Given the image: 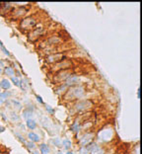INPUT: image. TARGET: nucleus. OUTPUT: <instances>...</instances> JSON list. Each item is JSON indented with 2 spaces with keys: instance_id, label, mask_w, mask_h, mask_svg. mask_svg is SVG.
<instances>
[{
  "instance_id": "f257e3e1",
  "label": "nucleus",
  "mask_w": 142,
  "mask_h": 154,
  "mask_svg": "<svg viewBox=\"0 0 142 154\" xmlns=\"http://www.w3.org/2000/svg\"><path fill=\"white\" fill-rule=\"evenodd\" d=\"M85 94V89L82 86H74V87H69L67 89L64 95V99L65 100H75L82 98L83 95Z\"/></svg>"
},
{
  "instance_id": "f03ea898",
  "label": "nucleus",
  "mask_w": 142,
  "mask_h": 154,
  "mask_svg": "<svg viewBox=\"0 0 142 154\" xmlns=\"http://www.w3.org/2000/svg\"><path fill=\"white\" fill-rule=\"evenodd\" d=\"M38 20L34 16H28L25 18L21 19L20 21V28L23 31H32L37 27Z\"/></svg>"
},
{
  "instance_id": "7ed1b4c3",
  "label": "nucleus",
  "mask_w": 142,
  "mask_h": 154,
  "mask_svg": "<svg viewBox=\"0 0 142 154\" xmlns=\"http://www.w3.org/2000/svg\"><path fill=\"white\" fill-rule=\"evenodd\" d=\"M71 69H64V70H59L57 71L56 74H54V81L55 83H62L65 82V80L68 78L69 76L72 75Z\"/></svg>"
},
{
  "instance_id": "20e7f679",
  "label": "nucleus",
  "mask_w": 142,
  "mask_h": 154,
  "mask_svg": "<svg viewBox=\"0 0 142 154\" xmlns=\"http://www.w3.org/2000/svg\"><path fill=\"white\" fill-rule=\"evenodd\" d=\"M28 9L24 6H18L16 8H13L10 12V17L12 19H19L22 18L28 13Z\"/></svg>"
},
{
  "instance_id": "39448f33",
  "label": "nucleus",
  "mask_w": 142,
  "mask_h": 154,
  "mask_svg": "<svg viewBox=\"0 0 142 154\" xmlns=\"http://www.w3.org/2000/svg\"><path fill=\"white\" fill-rule=\"evenodd\" d=\"M73 63L69 59H63V60L57 62V63L54 64L51 70L52 71H59V70H64V69H70Z\"/></svg>"
},
{
  "instance_id": "423d86ee",
  "label": "nucleus",
  "mask_w": 142,
  "mask_h": 154,
  "mask_svg": "<svg viewBox=\"0 0 142 154\" xmlns=\"http://www.w3.org/2000/svg\"><path fill=\"white\" fill-rule=\"evenodd\" d=\"M63 59H65V55L63 54H61V52H56V54H51L47 55V58H45V61H47V63L55 64V63H57V62L63 60Z\"/></svg>"
},
{
  "instance_id": "0eeeda50",
  "label": "nucleus",
  "mask_w": 142,
  "mask_h": 154,
  "mask_svg": "<svg viewBox=\"0 0 142 154\" xmlns=\"http://www.w3.org/2000/svg\"><path fill=\"white\" fill-rule=\"evenodd\" d=\"M93 107V104L91 101L89 100H83V101H79L78 103L75 105V109L76 111L79 112H83V111H87L89 109Z\"/></svg>"
},
{
  "instance_id": "6e6552de",
  "label": "nucleus",
  "mask_w": 142,
  "mask_h": 154,
  "mask_svg": "<svg viewBox=\"0 0 142 154\" xmlns=\"http://www.w3.org/2000/svg\"><path fill=\"white\" fill-rule=\"evenodd\" d=\"M65 85L67 87H74V86H78L80 84V77L75 74H72L65 80Z\"/></svg>"
},
{
  "instance_id": "1a4fd4ad",
  "label": "nucleus",
  "mask_w": 142,
  "mask_h": 154,
  "mask_svg": "<svg viewBox=\"0 0 142 154\" xmlns=\"http://www.w3.org/2000/svg\"><path fill=\"white\" fill-rule=\"evenodd\" d=\"M44 32H45L44 27H36L34 30H32V32L29 34V38H30L31 41L37 40L38 38H40V36L44 34Z\"/></svg>"
},
{
  "instance_id": "9d476101",
  "label": "nucleus",
  "mask_w": 142,
  "mask_h": 154,
  "mask_svg": "<svg viewBox=\"0 0 142 154\" xmlns=\"http://www.w3.org/2000/svg\"><path fill=\"white\" fill-rule=\"evenodd\" d=\"M62 38L58 37V36H51L45 42V45L47 47H55L56 45H61Z\"/></svg>"
},
{
  "instance_id": "9b49d317",
  "label": "nucleus",
  "mask_w": 142,
  "mask_h": 154,
  "mask_svg": "<svg viewBox=\"0 0 142 154\" xmlns=\"http://www.w3.org/2000/svg\"><path fill=\"white\" fill-rule=\"evenodd\" d=\"M94 136L93 133H85L82 138H80V143L82 146L89 145V143L92 141V138Z\"/></svg>"
},
{
  "instance_id": "f8f14e48",
  "label": "nucleus",
  "mask_w": 142,
  "mask_h": 154,
  "mask_svg": "<svg viewBox=\"0 0 142 154\" xmlns=\"http://www.w3.org/2000/svg\"><path fill=\"white\" fill-rule=\"evenodd\" d=\"M12 9H13L12 3H0V13L1 14L10 13Z\"/></svg>"
},
{
  "instance_id": "ddd939ff",
  "label": "nucleus",
  "mask_w": 142,
  "mask_h": 154,
  "mask_svg": "<svg viewBox=\"0 0 142 154\" xmlns=\"http://www.w3.org/2000/svg\"><path fill=\"white\" fill-rule=\"evenodd\" d=\"M28 138L30 139V141H32V142H34V143L40 142V135H38V133H36V132H33V131H31L28 133Z\"/></svg>"
},
{
  "instance_id": "4468645a",
  "label": "nucleus",
  "mask_w": 142,
  "mask_h": 154,
  "mask_svg": "<svg viewBox=\"0 0 142 154\" xmlns=\"http://www.w3.org/2000/svg\"><path fill=\"white\" fill-rule=\"evenodd\" d=\"M0 87H1L2 89H4V90H8V89H10V87H11L10 81H9L7 78L1 79V80H0Z\"/></svg>"
},
{
  "instance_id": "2eb2a0df",
  "label": "nucleus",
  "mask_w": 142,
  "mask_h": 154,
  "mask_svg": "<svg viewBox=\"0 0 142 154\" xmlns=\"http://www.w3.org/2000/svg\"><path fill=\"white\" fill-rule=\"evenodd\" d=\"M10 95H11V93L8 92V91L0 93V104H4V103L8 100V98L10 97Z\"/></svg>"
},
{
  "instance_id": "dca6fc26",
  "label": "nucleus",
  "mask_w": 142,
  "mask_h": 154,
  "mask_svg": "<svg viewBox=\"0 0 142 154\" xmlns=\"http://www.w3.org/2000/svg\"><path fill=\"white\" fill-rule=\"evenodd\" d=\"M3 71H4V73L9 77H13L14 75H15V69H14L12 66H5Z\"/></svg>"
},
{
  "instance_id": "f3484780",
  "label": "nucleus",
  "mask_w": 142,
  "mask_h": 154,
  "mask_svg": "<svg viewBox=\"0 0 142 154\" xmlns=\"http://www.w3.org/2000/svg\"><path fill=\"white\" fill-rule=\"evenodd\" d=\"M26 124H27V127L29 129H31V131H34V129H36V127H37V122L33 119L27 120V122H26Z\"/></svg>"
},
{
  "instance_id": "a211bd4d",
  "label": "nucleus",
  "mask_w": 142,
  "mask_h": 154,
  "mask_svg": "<svg viewBox=\"0 0 142 154\" xmlns=\"http://www.w3.org/2000/svg\"><path fill=\"white\" fill-rule=\"evenodd\" d=\"M67 89H68V87L65 85V84H61V85L59 86L58 88H57V90H56V94H58V95H61V94H63V93H65L66 91H67Z\"/></svg>"
},
{
  "instance_id": "6ab92c4d",
  "label": "nucleus",
  "mask_w": 142,
  "mask_h": 154,
  "mask_svg": "<svg viewBox=\"0 0 142 154\" xmlns=\"http://www.w3.org/2000/svg\"><path fill=\"white\" fill-rule=\"evenodd\" d=\"M10 102H11V104H13V107H14V109H15V111L16 110L19 111L22 109V104H21L18 100H11Z\"/></svg>"
},
{
  "instance_id": "aec40b11",
  "label": "nucleus",
  "mask_w": 142,
  "mask_h": 154,
  "mask_svg": "<svg viewBox=\"0 0 142 154\" xmlns=\"http://www.w3.org/2000/svg\"><path fill=\"white\" fill-rule=\"evenodd\" d=\"M23 116H24V118H25L26 120L31 119V118H32V116H33V111L31 109H26L25 111H24Z\"/></svg>"
},
{
  "instance_id": "412c9836",
  "label": "nucleus",
  "mask_w": 142,
  "mask_h": 154,
  "mask_svg": "<svg viewBox=\"0 0 142 154\" xmlns=\"http://www.w3.org/2000/svg\"><path fill=\"white\" fill-rule=\"evenodd\" d=\"M40 153H49V145H47V144L43 143L40 145Z\"/></svg>"
},
{
  "instance_id": "4be33fe9",
  "label": "nucleus",
  "mask_w": 142,
  "mask_h": 154,
  "mask_svg": "<svg viewBox=\"0 0 142 154\" xmlns=\"http://www.w3.org/2000/svg\"><path fill=\"white\" fill-rule=\"evenodd\" d=\"M11 81L13 82V84L15 86H17V87H20V84H21V79L20 77L18 76H13L11 77Z\"/></svg>"
},
{
  "instance_id": "5701e85b",
  "label": "nucleus",
  "mask_w": 142,
  "mask_h": 154,
  "mask_svg": "<svg viewBox=\"0 0 142 154\" xmlns=\"http://www.w3.org/2000/svg\"><path fill=\"white\" fill-rule=\"evenodd\" d=\"M61 143H62V145L64 146V148H65V149H69L71 147V145H72L71 140H69V139H64Z\"/></svg>"
},
{
  "instance_id": "b1692460",
  "label": "nucleus",
  "mask_w": 142,
  "mask_h": 154,
  "mask_svg": "<svg viewBox=\"0 0 142 154\" xmlns=\"http://www.w3.org/2000/svg\"><path fill=\"white\" fill-rule=\"evenodd\" d=\"M10 118H11V120L13 122H15V121H19V117H18V115H17V113L14 111V112H12L11 114H10Z\"/></svg>"
},
{
  "instance_id": "393cba45",
  "label": "nucleus",
  "mask_w": 142,
  "mask_h": 154,
  "mask_svg": "<svg viewBox=\"0 0 142 154\" xmlns=\"http://www.w3.org/2000/svg\"><path fill=\"white\" fill-rule=\"evenodd\" d=\"M25 143H26V145L28 146V148H30V149H35L36 148V144L34 142H32V141H29V142L26 141Z\"/></svg>"
},
{
  "instance_id": "a878e982",
  "label": "nucleus",
  "mask_w": 142,
  "mask_h": 154,
  "mask_svg": "<svg viewBox=\"0 0 142 154\" xmlns=\"http://www.w3.org/2000/svg\"><path fill=\"white\" fill-rule=\"evenodd\" d=\"M4 67H5V64H4V61H3V60H0V74H1L2 72H3Z\"/></svg>"
},
{
  "instance_id": "bb28decb",
  "label": "nucleus",
  "mask_w": 142,
  "mask_h": 154,
  "mask_svg": "<svg viewBox=\"0 0 142 154\" xmlns=\"http://www.w3.org/2000/svg\"><path fill=\"white\" fill-rule=\"evenodd\" d=\"M45 109H47V111L49 113V114H54V110L52 109L50 106H47V107H45Z\"/></svg>"
},
{
  "instance_id": "cd10ccee",
  "label": "nucleus",
  "mask_w": 142,
  "mask_h": 154,
  "mask_svg": "<svg viewBox=\"0 0 142 154\" xmlns=\"http://www.w3.org/2000/svg\"><path fill=\"white\" fill-rule=\"evenodd\" d=\"M1 50H3V52L7 55V56H10V52H9L8 50H7L5 49V47H1Z\"/></svg>"
},
{
  "instance_id": "c85d7f7f",
  "label": "nucleus",
  "mask_w": 142,
  "mask_h": 154,
  "mask_svg": "<svg viewBox=\"0 0 142 154\" xmlns=\"http://www.w3.org/2000/svg\"><path fill=\"white\" fill-rule=\"evenodd\" d=\"M54 144H56L57 146H59V145H60V143H61V142H60L59 138H55L54 140Z\"/></svg>"
},
{
  "instance_id": "c756f323",
  "label": "nucleus",
  "mask_w": 142,
  "mask_h": 154,
  "mask_svg": "<svg viewBox=\"0 0 142 154\" xmlns=\"http://www.w3.org/2000/svg\"><path fill=\"white\" fill-rule=\"evenodd\" d=\"M37 100L40 103V104H44V101H43V99H42V97H40V96H38V95L37 96Z\"/></svg>"
},
{
  "instance_id": "7c9ffc66",
  "label": "nucleus",
  "mask_w": 142,
  "mask_h": 154,
  "mask_svg": "<svg viewBox=\"0 0 142 154\" xmlns=\"http://www.w3.org/2000/svg\"><path fill=\"white\" fill-rule=\"evenodd\" d=\"M4 131H5V127H3V126H0V132H3Z\"/></svg>"
},
{
  "instance_id": "2f4dec72",
  "label": "nucleus",
  "mask_w": 142,
  "mask_h": 154,
  "mask_svg": "<svg viewBox=\"0 0 142 154\" xmlns=\"http://www.w3.org/2000/svg\"><path fill=\"white\" fill-rule=\"evenodd\" d=\"M2 47H4V45H3V44H2V42H1V41H0V49H1Z\"/></svg>"
},
{
  "instance_id": "473e14b6",
  "label": "nucleus",
  "mask_w": 142,
  "mask_h": 154,
  "mask_svg": "<svg viewBox=\"0 0 142 154\" xmlns=\"http://www.w3.org/2000/svg\"><path fill=\"white\" fill-rule=\"evenodd\" d=\"M33 154H40V152H38V151H34Z\"/></svg>"
},
{
  "instance_id": "72a5a7b5",
  "label": "nucleus",
  "mask_w": 142,
  "mask_h": 154,
  "mask_svg": "<svg viewBox=\"0 0 142 154\" xmlns=\"http://www.w3.org/2000/svg\"><path fill=\"white\" fill-rule=\"evenodd\" d=\"M66 154H73V152H70V151H68V152H67Z\"/></svg>"
},
{
  "instance_id": "f704fd0d",
  "label": "nucleus",
  "mask_w": 142,
  "mask_h": 154,
  "mask_svg": "<svg viewBox=\"0 0 142 154\" xmlns=\"http://www.w3.org/2000/svg\"><path fill=\"white\" fill-rule=\"evenodd\" d=\"M57 154H62L61 152H58V153H57Z\"/></svg>"
},
{
  "instance_id": "c9c22d12",
  "label": "nucleus",
  "mask_w": 142,
  "mask_h": 154,
  "mask_svg": "<svg viewBox=\"0 0 142 154\" xmlns=\"http://www.w3.org/2000/svg\"><path fill=\"white\" fill-rule=\"evenodd\" d=\"M0 154H2V153H1V152H0Z\"/></svg>"
}]
</instances>
